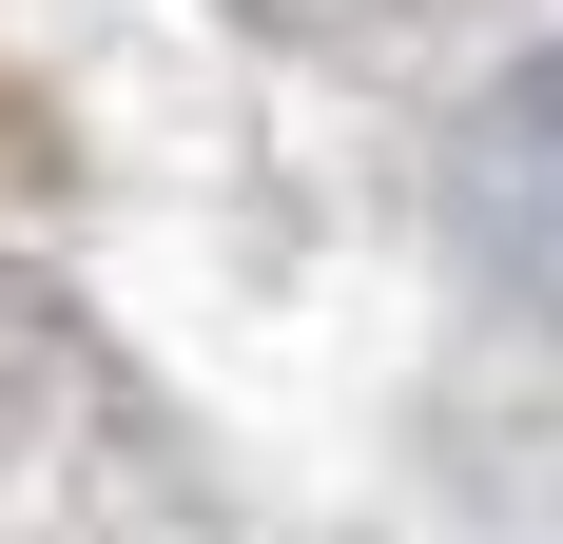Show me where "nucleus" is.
<instances>
[{
	"label": "nucleus",
	"instance_id": "nucleus-1",
	"mask_svg": "<svg viewBox=\"0 0 563 544\" xmlns=\"http://www.w3.org/2000/svg\"><path fill=\"white\" fill-rule=\"evenodd\" d=\"M466 175H486V233H506V253L563 292V58L525 78L506 117H486V156H466Z\"/></svg>",
	"mask_w": 563,
	"mask_h": 544
}]
</instances>
